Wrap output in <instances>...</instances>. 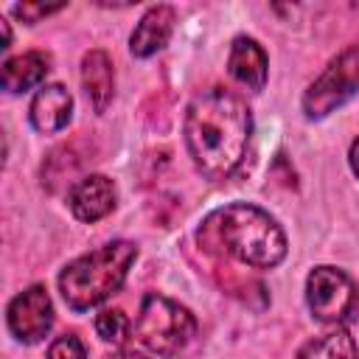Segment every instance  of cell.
<instances>
[{
    "label": "cell",
    "instance_id": "3",
    "mask_svg": "<svg viewBox=\"0 0 359 359\" xmlns=\"http://www.w3.org/2000/svg\"><path fill=\"white\" fill-rule=\"evenodd\" d=\"M135 258H137V247L132 241L118 238L70 261L59 275V292L67 309L90 311L101 306L109 294H115L123 286Z\"/></svg>",
    "mask_w": 359,
    "mask_h": 359
},
{
    "label": "cell",
    "instance_id": "9",
    "mask_svg": "<svg viewBox=\"0 0 359 359\" xmlns=\"http://www.w3.org/2000/svg\"><path fill=\"white\" fill-rule=\"evenodd\" d=\"M31 123L42 135L62 132L73 118V95L62 84H42L31 98Z\"/></svg>",
    "mask_w": 359,
    "mask_h": 359
},
{
    "label": "cell",
    "instance_id": "1",
    "mask_svg": "<svg viewBox=\"0 0 359 359\" xmlns=\"http://www.w3.org/2000/svg\"><path fill=\"white\" fill-rule=\"evenodd\" d=\"M252 135L247 104L224 90H202L185 112V146L194 165L208 180H227L244 160Z\"/></svg>",
    "mask_w": 359,
    "mask_h": 359
},
{
    "label": "cell",
    "instance_id": "12",
    "mask_svg": "<svg viewBox=\"0 0 359 359\" xmlns=\"http://www.w3.org/2000/svg\"><path fill=\"white\" fill-rule=\"evenodd\" d=\"M81 87L95 112H104L115 95V70L107 50L93 48L81 59Z\"/></svg>",
    "mask_w": 359,
    "mask_h": 359
},
{
    "label": "cell",
    "instance_id": "19",
    "mask_svg": "<svg viewBox=\"0 0 359 359\" xmlns=\"http://www.w3.org/2000/svg\"><path fill=\"white\" fill-rule=\"evenodd\" d=\"M107 359H149V356H143V353H137V351H115V353H109Z\"/></svg>",
    "mask_w": 359,
    "mask_h": 359
},
{
    "label": "cell",
    "instance_id": "2",
    "mask_svg": "<svg viewBox=\"0 0 359 359\" xmlns=\"http://www.w3.org/2000/svg\"><path fill=\"white\" fill-rule=\"evenodd\" d=\"M199 244H216L255 269H272L286 258V236L280 224L250 202H233L213 210L199 227Z\"/></svg>",
    "mask_w": 359,
    "mask_h": 359
},
{
    "label": "cell",
    "instance_id": "4",
    "mask_svg": "<svg viewBox=\"0 0 359 359\" xmlns=\"http://www.w3.org/2000/svg\"><path fill=\"white\" fill-rule=\"evenodd\" d=\"M194 334H196V320L185 306L157 292H149L143 297L135 320V337L143 348H149L157 356H177L180 351L188 348Z\"/></svg>",
    "mask_w": 359,
    "mask_h": 359
},
{
    "label": "cell",
    "instance_id": "7",
    "mask_svg": "<svg viewBox=\"0 0 359 359\" xmlns=\"http://www.w3.org/2000/svg\"><path fill=\"white\" fill-rule=\"evenodd\" d=\"M6 320H8V331L20 342L34 345V342L45 339L53 325V303H50L48 289L42 283H34L25 292H20L8 303Z\"/></svg>",
    "mask_w": 359,
    "mask_h": 359
},
{
    "label": "cell",
    "instance_id": "18",
    "mask_svg": "<svg viewBox=\"0 0 359 359\" xmlns=\"http://www.w3.org/2000/svg\"><path fill=\"white\" fill-rule=\"evenodd\" d=\"M348 160H351V168H353V174L359 177V137L351 143V151H348Z\"/></svg>",
    "mask_w": 359,
    "mask_h": 359
},
{
    "label": "cell",
    "instance_id": "16",
    "mask_svg": "<svg viewBox=\"0 0 359 359\" xmlns=\"http://www.w3.org/2000/svg\"><path fill=\"white\" fill-rule=\"evenodd\" d=\"M48 359H87V348L76 334H62L48 345Z\"/></svg>",
    "mask_w": 359,
    "mask_h": 359
},
{
    "label": "cell",
    "instance_id": "13",
    "mask_svg": "<svg viewBox=\"0 0 359 359\" xmlns=\"http://www.w3.org/2000/svg\"><path fill=\"white\" fill-rule=\"evenodd\" d=\"M48 70H50V56L45 50H25V53L3 62L0 84L6 93H25L31 87L42 84Z\"/></svg>",
    "mask_w": 359,
    "mask_h": 359
},
{
    "label": "cell",
    "instance_id": "20",
    "mask_svg": "<svg viewBox=\"0 0 359 359\" xmlns=\"http://www.w3.org/2000/svg\"><path fill=\"white\" fill-rule=\"evenodd\" d=\"M0 25H3V45H0V48L6 50V48L11 45V31H8V22H6V20H0Z\"/></svg>",
    "mask_w": 359,
    "mask_h": 359
},
{
    "label": "cell",
    "instance_id": "11",
    "mask_svg": "<svg viewBox=\"0 0 359 359\" xmlns=\"http://www.w3.org/2000/svg\"><path fill=\"white\" fill-rule=\"evenodd\" d=\"M227 70L230 76L244 84L247 90H264L266 84V73H269V59L264 53V48L252 39V36H236L230 45V56H227Z\"/></svg>",
    "mask_w": 359,
    "mask_h": 359
},
{
    "label": "cell",
    "instance_id": "6",
    "mask_svg": "<svg viewBox=\"0 0 359 359\" xmlns=\"http://www.w3.org/2000/svg\"><path fill=\"white\" fill-rule=\"evenodd\" d=\"M306 303L320 323H345L359 306L353 280L337 266H314L306 278Z\"/></svg>",
    "mask_w": 359,
    "mask_h": 359
},
{
    "label": "cell",
    "instance_id": "5",
    "mask_svg": "<svg viewBox=\"0 0 359 359\" xmlns=\"http://www.w3.org/2000/svg\"><path fill=\"white\" fill-rule=\"evenodd\" d=\"M359 87V45L342 50L328 67L309 84L303 93V112L306 118H325L337 107H342Z\"/></svg>",
    "mask_w": 359,
    "mask_h": 359
},
{
    "label": "cell",
    "instance_id": "17",
    "mask_svg": "<svg viewBox=\"0 0 359 359\" xmlns=\"http://www.w3.org/2000/svg\"><path fill=\"white\" fill-rule=\"evenodd\" d=\"M62 8H65L62 3H53V6H48V3H17L11 11H14V17H20L22 22L34 25V22H39V20H45V17L56 14V11H62Z\"/></svg>",
    "mask_w": 359,
    "mask_h": 359
},
{
    "label": "cell",
    "instance_id": "15",
    "mask_svg": "<svg viewBox=\"0 0 359 359\" xmlns=\"http://www.w3.org/2000/svg\"><path fill=\"white\" fill-rule=\"evenodd\" d=\"M95 334H98L104 342L121 345V342L129 337V317H126L121 309H104V311L95 317Z\"/></svg>",
    "mask_w": 359,
    "mask_h": 359
},
{
    "label": "cell",
    "instance_id": "10",
    "mask_svg": "<svg viewBox=\"0 0 359 359\" xmlns=\"http://www.w3.org/2000/svg\"><path fill=\"white\" fill-rule=\"evenodd\" d=\"M174 8L171 6H151L146 8V14L137 20L132 36H129V50L135 59H149L157 50L165 48V42L171 39L174 31Z\"/></svg>",
    "mask_w": 359,
    "mask_h": 359
},
{
    "label": "cell",
    "instance_id": "14",
    "mask_svg": "<svg viewBox=\"0 0 359 359\" xmlns=\"http://www.w3.org/2000/svg\"><path fill=\"white\" fill-rule=\"evenodd\" d=\"M297 359H356V342L342 325H337L334 331L306 342Z\"/></svg>",
    "mask_w": 359,
    "mask_h": 359
},
{
    "label": "cell",
    "instance_id": "8",
    "mask_svg": "<svg viewBox=\"0 0 359 359\" xmlns=\"http://www.w3.org/2000/svg\"><path fill=\"white\" fill-rule=\"evenodd\" d=\"M115 182L104 174H87L81 180H76L67 191V205L73 210V216L79 222H98L107 213H112L115 208Z\"/></svg>",
    "mask_w": 359,
    "mask_h": 359
}]
</instances>
